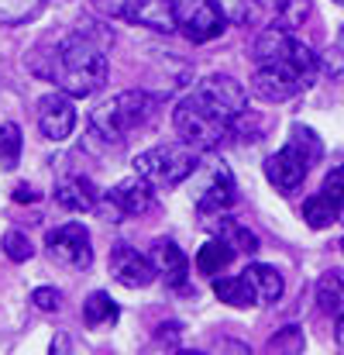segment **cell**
I'll use <instances>...</instances> for the list:
<instances>
[{
	"mask_svg": "<svg viewBox=\"0 0 344 355\" xmlns=\"http://www.w3.org/2000/svg\"><path fill=\"white\" fill-rule=\"evenodd\" d=\"M303 90H307V87H303L296 76H289V73H282V69H272V66H258L255 76H251V94L262 97V101H269V104L293 101V97L303 94Z\"/></svg>",
	"mask_w": 344,
	"mask_h": 355,
	"instance_id": "obj_13",
	"label": "cell"
},
{
	"mask_svg": "<svg viewBox=\"0 0 344 355\" xmlns=\"http://www.w3.org/2000/svg\"><path fill=\"white\" fill-rule=\"evenodd\" d=\"M255 62H258V66L282 69V73L296 76L303 87L314 83L317 66H320V62H317V52H314L307 42H300V38L293 35V28H286V24H269V28L255 38Z\"/></svg>",
	"mask_w": 344,
	"mask_h": 355,
	"instance_id": "obj_4",
	"label": "cell"
},
{
	"mask_svg": "<svg viewBox=\"0 0 344 355\" xmlns=\"http://www.w3.org/2000/svg\"><path fill=\"white\" fill-rule=\"evenodd\" d=\"M217 7L224 10V17L230 24H251L258 17V10H262L258 0H217Z\"/></svg>",
	"mask_w": 344,
	"mask_h": 355,
	"instance_id": "obj_26",
	"label": "cell"
},
{
	"mask_svg": "<svg viewBox=\"0 0 344 355\" xmlns=\"http://www.w3.org/2000/svg\"><path fill=\"white\" fill-rule=\"evenodd\" d=\"M152 114H155V97H148L145 90H120L114 97H107L100 107H93L90 131L100 135L107 145H120L138 128H145Z\"/></svg>",
	"mask_w": 344,
	"mask_h": 355,
	"instance_id": "obj_5",
	"label": "cell"
},
{
	"mask_svg": "<svg viewBox=\"0 0 344 355\" xmlns=\"http://www.w3.org/2000/svg\"><path fill=\"white\" fill-rule=\"evenodd\" d=\"M214 297L221 304H228V307H237V311H248V307L262 304L255 283L248 279V272H241V276H214Z\"/></svg>",
	"mask_w": 344,
	"mask_h": 355,
	"instance_id": "obj_16",
	"label": "cell"
},
{
	"mask_svg": "<svg viewBox=\"0 0 344 355\" xmlns=\"http://www.w3.org/2000/svg\"><path fill=\"white\" fill-rule=\"evenodd\" d=\"M320 193L338 207L344 214V166H334L327 176H324V183H320Z\"/></svg>",
	"mask_w": 344,
	"mask_h": 355,
	"instance_id": "obj_28",
	"label": "cell"
},
{
	"mask_svg": "<svg viewBox=\"0 0 344 355\" xmlns=\"http://www.w3.org/2000/svg\"><path fill=\"white\" fill-rule=\"evenodd\" d=\"M334 338H338V345L344 349V311H341V318H338V331H334Z\"/></svg>",
	"mask_w": 344,
	"mask_h": 355,
	"instance_id": "obj_33",
	"label": "cell"
},
{
	"mask_svg": "<svg viewBox=\"0 0 344 355\" xmlns=\"http://www.w3.org/2000/svg\"><path fill=\"white\" fill-rule=\"evenodd\" d=\"M152 262H155L159 276H165V283H169L172 290H186L190 259H186V252H183L172 238H155V241H152Z\"/></svg>",
	"mask_w": 344,
	"mask_h": 355,
	"instance_id": "obj_14",
	"label": "cell"
},
{
	"mask_svg": "<svg viewBox=\"0 0 344 355\" xmlns=\"http://www.w3.org/2000/svg\"><path fill=\"white\" fill-rule=\"evenodd\" d=\"M152 183L145 176H131V180H120L114 190L107 193V204L97 207L107 214V221H120V218H141L148 207H152Z\"/></svg>",
	"mask_w": 344,
	"mask_h": 355,
	"instance_id": "obj_10",
	"label": "cell"
},
{
	"mask_svg": "<svg viewBox=\"0 0 344 355\" xmlns=\"http://www.w3.org/2000/svg\"><path fill=\"white\" fill-rule=\"evenodd\" d=\"M317 300L324 314H341L344 311V272H327L317 286Z\"/></svg>",
	"mask_w": 344,
	"mask_h": 355,
	"instance_id": "obj_23",
	"label": "cell"
},
{
	"mask_svg": "<svg viewBox=\"0 0 344 355\" xmlns=\"http://www.w3.org/2000/svg\"><path fill=\"white\" fill-rule=\"evenodd\" d=\"M169 7H172L176 28L197 45L214 42L228 28V17L217 7V0H169Z\"/></svg>",
	"mask_w": 344,
	"mask_h": 355,
	"instance_id": "obj_8",
	"label": "cell"
},
{
	"mask_svg": "<svg viewBox=\"0 0 344 355\" xmlns=\"http://www.w3.org/2000/svg\"><path fill=\"white\" fill-rule=\"evenodd\" d=\"M48 62L35 66L31 73L42 80H52L69 97H90L107 83V49L104 38L93 31H69L55 42L52 52H45Z\"/></svg>",
	"mask_w": 344,
	"mask_h": 355,
	"instance_id": "obj_2",
	"label": "cell"
},
{
	"mask_svg": "<svg viewBox=\"0 0 344 355\" xmlns=\"http://www.w3.org/2000/svg\"><path fill=\"white\" fill-rule=\"evenodd\" d=\"M258 3H262V7H269V10H275V14H279V10H282V7H286V3H289V0H258Z\"/></svg>",
	"mask_w": 344,
	"mask_h": 355,
	"instance_id": "obj_32",
	"label": "cell"
},
{
	"mask_svg": "<svg viewBox=\"0 0 344 355\" xmlns=\"http://www.w3.org/2000/svg\"><path fill=\"white\" fill-rule=\"evenodd\" d=\"M234 245H228L224 238H210V241H203L200 245V252H197V269L203 272V276H217V272H224L230 262H234Z\"/></svg>",
	"mask_w": 344,
	"mask_h": 355,
	"instance_id": "obj_17",
	"label": "cell"
},
{
	"mask_svg": "<svg viewBox=\"0 0 344 355\" xmlns=\"http://www.w3.org/2000/svg\"><path fill=\"white\" fill-rule=\"evenodd\" d=\"M341 255H344V241H341Z\"/></svg>",
	"mask_w": 344,
	"mask_h": 355,
	"instance_id": "obj_37",
	"label": "cell"
},
{
	"mask_svg": "<svg viewBox=\"0 0 344 355\" xmlns=\"http://www.w3.org/2000/svg\"><path fill=\"white\" fill-rule=\"evenodd\" d=\"M21 148H24V138H21V128L14 121H3L0 124V166L10 173L17 169L21 162Z\"/></svg>",
	"mask_w": 344,
	"mask_h": 355,
	"instance_id": "obj_22",
	"label": "cell"
},
{
	"mask_svg": "<svg viewBox=\"0 0 344 355\" xmlns=\"http://www.w3.org/2000/svg\"><path fill=\"white\" fill-rule=\"evenodd\" d=\"M320 155H324V141L317 138V131L296 121L289 128V141L265 159V180L279 193H293L303 187L307 173L320 162Z\"/></svg>",
	"mask_w": 344,
	"mask_h": 355,
	"instance_id": "obj_3",
	"label": "cell"
},
{
	"mask_svg": "<svg viewBox=\"0 0 344 355\" xmlns=\"http://www.w3.org/2000/svg\"><path fill=\"white\" fill-rule=\"evenodd\" d=\"M334 49H338V52L344 55V28H341V35H338V42H334Z\"/></svg>",
	"mask_w": 344,
	"mask_h": 355,
	"instance_id": "obj_35",
	"label": "cell"
},
{
	"mask_svg": "<svg viewBox=\"0 0 344 355\" xmlns=\"http://www.w3.org/2000/svg\"><path fill=\"white\" fill-rule=\"evenodd\" d=\"M55 200H59V207H66V211L93 214V211L100 207V190L93 187V180H87V176L76 173V176H62V180H59Z\"/></svg>",
	"mask_w": 344,
	"mask_h": 355,
	"instance_id": "obj_15",
	"label": "cell"
},
{
	"mask_svg": "<svg viewBox=\"0 0 344 355\" xmlns=\"http://www.w3.org/2000/svg\"><path fill=\"white\" fill-rule=\"evenodd\" d=\"M14 200H17V204H38V200H42V193H38L35 187L21 183V187H14Z\"/></svg>",
	"mask_w": 344,
	"mask_h": 355,
	"instance_id": "obj_31",
	"label": "cell"
},
{
	"mask_svg": "<svg viewBox=\"0 0 344 355\" xmlns=\"http://www.w3.org/2000/svg\"><path fill=\"white\" fill-rule=\"evenodd\" d=\"M244 272H248V279L255 283V290H258V300H262V304H275V300L282 297L286 283H282V276H279V269H275V266L251 262Z\"/></svg>",
	"mask_w": 344,
	"mask_h": 355,
	"instance_id": "obj_19",
	"label": "cell"
},
{
	"mask_svg": "<svg viewBox=\"0 0 344 355\" xmlns=\"http://www.w3.org/2000/svg\"><path fill=\"white\" fill-rule=\"evenodd\" d=\"M107 266H111V276H114L120 286H127V290H145V286H152L155 276H159L152 255H141V252L131 248L127 241H117L114 248H111V262H107Z\"/></svg>",
	"mask_w": 344,
	"mask_h": 355,
	"instance_id": "obj_11",
	"label": "cell"
},
{
	"mask_svg": "<svg viewBox=\"0 0 344 355\" xmlns=\"http://www.w3.org/2000/svg\"><path fill=\"white\" fill-rule=\"evenodd\" d=\"M269 349H272V352H282V349L300 352V349H303V331H300L296 324H289V328H282V331L269 342Z\"/></svg>",
	"mask_w": 344,
	"mask_h": 355,
	"instance_id": "obj_29",
	"label": "cell"
},
{
	"mask_svg": "<svg viewBox=\"0 0 344 355\" xmlns=\"http://www.w3.org/2000/svg\"><path fill=\"white\" fill-rule=\"evenodd\" d=\"M193 204L203 218L224 214L237 204V183H234V173L228 169V162L207 159L203 166H197V173H193Z\"/></svg>",
	"mask_w": 344,
	"mask_h": 355,
	"instance_id": "obj_7",
	"label": "cell"
},
{
	"mask_svg": "<svg viewBox=\"0 0 344 355\" xmlns=\"http://www.w3.org/2000/svg\"><path fill=\"white\" fill-rule=\"evenodd\" d=\"M217 218L221 221L214 225V232H217V238H224L228 245H234V252H241V255H255L258 252V235L248 225H241L237 218H228V211L217 214Z\"/></svg>",
	"mask_w": 344,
	"mask_h": 355,
	"instance_id": "obj_18",
	"label": "cell"
},
{
	"mask_svg": "<svg viewBox=\"0 0 344 355\" xmlns=\"http://www.w3.org/2000/svg\"><path fill=\"white\" fill-rule=\"evenodd\" d=\"M55 349L62 352V349H69V342H66V338H55V342H52V352H55Z\"/></svg>",
	"mask_w": 344,
	"mask_h": 355,
	"instance_id": "obj_34",
	"label": "cell"
},
{
	"mask_svg": "<svg viewBox=\"0 0 344 355\" xmlns=\"http://www.w3.org/2000/svg\"><path fill=\"white\" fill-rule=\"evenodd\" d=\"M338 218H341V211H338V207H334L324 193H314V197H307V200H303V221H307L314 232L331 228Z\"/></svg>",
	"mask_w": 344,
	"mask_h": 355,
	"instance_id": "obj_21",
	"label": "cell"
},
{
	"mask_svg": "<svg viewBox=\"0 0 344 355\" xmlns=\"http://www.w3.org/2000/svg\"><path fill=\"white\" fill-rule=\"evenodd\" d=\"M3 255H7L10 262H28V259L35 255V245L28 241L24 232H7V235H3Z\"/></svg>",
	"mask_w": 344,
	"mask_h": 355,
	"instance_id": "obj_27",
	"label": "cell"
},
{
	"mask_svg": "<svg viewBox=\"0 0 344 355\" xmlns=\"http://www.w3.org/2000/svg\"><path fill=\"white\" fill-rule=\"evenodd\" d=\"M200 166V148H193L190 141H165L155 148H145L134 155V173L145 176L155 190H172L179 183H186Z\"/></svg>",
	"mask_w": 344,
	"mask_h": 355,
	"instance_id": "obj_6",
	"label": "cell"
},
{
	"mask_svg": "<svg viewBox=\"0 0 344 355\" xmlns=\"http://www.w3.org/2000/svg\"><path fill=\"white\" fill-rule=\"evenodd\" d=\"M31 304H35L38 311L52 314V311L62 307V293H59L55 286H38V290H31Z\"/></svg>",
	"mask_w": 344,
	"mask_h": 355,
	"instance_id": "obj_30",
	"label": "cell"
},
{
	"mask_svg": "<svg viewBox=\"0 0 344 355\" xmlns=\"http://www.w3.org/2000/svg\"><path fill=\"white\" fill-rule=\"evenodd\" d=\"M45 245H48V255L66 269L87 272L93 266V241H90L87 225H80V221H66V225L52 228L45 235Z\"/></svg>",
	"mask_w": 344,
	"mask_h": 355,
	"instance_id": "obj_9",
	"label": "cell"
},
{
	"mask_svg": "<svg viewBox=\"0 0 344 355\" xmlns=\"http://www.w3.org/2000/svg\"><path fill=\"white\" fill-rule=\"evenodd\" d=\"M241 111H248V90L230 76H207L176 104L172 124L183 141L210 152L230 135V124Z\"/></svg>",
	"mask_w": 344,
	"mask_h": 355,
	"instance_id": "obj_1",
	"label": "cell"
},
{
	"mask_svg": "<svg viewBox=\"0 0 344 355\" xmlns=\"http://www.w3.org/2000/svg\"><path fill=\"white\" fill-rule=\"evenodd\" d=\"M117 318H120V307L111 300V293L93 290V293L87 297V304H83V321H87L90 328H107V324H117Z\"/></svg>",
	"mask_w": 344,
	"mask_h": 355,
	"instance_id": "obj_20",
	"label": "cell"
},
{
	"mask_svg": "<svg viewBox=\"0 0 344 355\" xmlns=\"http://www.w3.org/2000/svg\"><path fill=\"white\" fill-rule=\"evenodd\" d=\"M76 97H69L66 90H55V94H45L38 101V128L48 141H66L76 128V107H73Z\"/></svg>",
	"mask_w": 344,
	"mask_h": 355,
	"instance_id": "obj_12",
	"label": "cell"
},
{
	"mask_svg": "<svg viewBox=\"0 0 344 355\" xmlns=\"http://www.w3.org/2000/svg\"><path fill=\"white\" fill-rule=\"evenodd\" d=\"M42 7H45V0H0V24H24Z\"/></svg>",
	"mask_w": 344,
	"mask_h": 355,
	"instance_id": "obj_24",
	"label": "cell"
},
{
	"mask_svg": "<svg viewBox=\"0 0 344 355\" xmlns=\"http://www.w3.org/2000/svg\"><path fill=\"white\" fill-rule=\"evenodd\" d=\"M145 3H148V0H93V7L104 10L107 17H120V21H131V24L141 21Z\"/></svg>",
	"mask_w": 344,
	"mask_h": 355,
	"instance_id": "obj_25",
	"label": "cell"
},
{
	"mask_svg": "<svg viewBox=\"0 0 344 355\" xmlns=\"http://www.w3.org/2000/svg\"><path fill=\"white\" fill-rule=\"evenodd\" d=\"M334 3H341V7H344V0H334Z\"/></svg>",
	"mask_w": 344,
	"mask_h": 355,
	"instance_id": "obj_36",
	"label": "cell"
}]
</instances>
